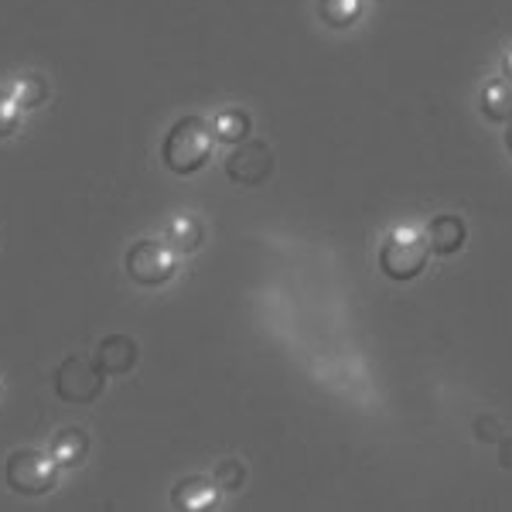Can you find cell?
Instances as JSON below:
<instances>
[{
    "mask_svg": "<svg viewBox=\"0 0 512 512\" xmlns=\"http://www.w3.org/2000/svg\"><path fill=\"white\" fill-rule=\"evenodd\" d=\"M212 123L202 117H181L168 130L161 144V161L168 164L175 175H195L212 158Z\"/></svg>",
    "mask_w": 512,
    "mask_h": 512,
    "instance_id": "6da1fadb",
    "label": "cell"
},
{
    "mask_svg": "<svg viewBox=\"0 0 512 512\" xmlns=\"http://www.w3.org/2000/svg\"><path fill=\"white\" fill-rule=\"evenodd\" d=\"M427 256H431V243L417 229L403 226L386 236V243L379 246V270L390 280H414L424 274Z\"/></svg>",
    "mask_w": 512,
    "mask_h": 512,
    "instance_id": "7a4b0ae2",
    "label": "cell"
},
{
    "mask_svg": "<svg viewBox=\"0 0 512 512\" xmlns=\"http://www.w3.org/2000/svg\"><path fill=\"white\" fill-rule=\"evenodd\" d=\"M4 475L14 492L45 495L55 489V482H59V465H55L52 454L35 451V448H21V451H11Z\"/></svg>",
    "mask_w": 512,
    "mask_h": 512,
    "instance_id": "3957f363",
    "label": "cell"
},
{
    "mask_svg": "<svg viewBox=\"0 0 512 512\" xmlns=\"http://www.w3.org/2000/svg\"><path fill=\"white\" fill-rule=\"evenodd\" d=\"M106 386V373L103 366L86 355H69V359L59 362L55 369V393L62 396L65 403H93Z\"/></svg>",
    "mask_w": 512,
    "mask_h": 512,
    "instance_id": "277c9868",
    "label": "cell"
},
{
    "mask_svg": "<svg viewBox=\"0 0 512 512\" xmlns=\"http://www.w3.org/2000/svg\"><path fill=\"white\" fill-rule=\"evenodd\" d=\"M123 267H127V274L134 284L161 287L175 277V253L168 250V243H158V239H137V243L127 250Z\"/></svg>",
    "mask_w": 512,
    "mask_h": 512,
    "instance_id": "5b68a950",
    "label": "cell"
},
{
    "mask_svg": "<svg viewBox=\"0 0 512 512\" xmlns=\"http://www.w3.org/2000/svg\"><path fill=\"white\" fill-rule=\"evenodd\" d=\"M226 175L243 188L263 185V181L274 175V151H270L263 140H243V144H236L233 151H229Z\"/></svg>",
    "mask_w": 512,
    "mask_h": 512,
    "instance_id": "8992f818",
    "label": "cell"
},
{
    "mask_svg": "<svg viewBox=\"0 0 512 512\" xmlns=\"http://www.w3.org/2000/svg\"><path fill=\"white\" fill-rule=\"evenodd\" d=\"M137 342L130 335H106L103 342L96 345V362L103 366V373L110 376H123L137 366Z\"/></svg>",
    "mask_w": 512,
    "mask_h": 512,
    "instance_id": "52a82bcc",
    "label": "cell"
},
{
    "mask_svg": "<svg viewBox=\"0 0 512 512\" xmlns=\"http://www.w3.org/2000/svg\"><path fill=\"white\" fill-rule=\"evenodd\" d=\"M216 492H219V485L209 482V478H202V475L181 478L175 489H171V506L185 509V512L212 509V506H216Z\"/></svg>",
    "mask_w": 512,
    "mask_h": 512,
    "instance_id": "ba28073f",
    "label": "cell"
},
{
    "mask_svg": "<svg viewBox=\"0 0 512 512\" xmlns=\"http://www.w3.org/2000/svg\"><path fill=\"white\" fill-rule=\"evenodd\" d=\"M465 219L461 216H437L427 222V243H431V253L437 256H454L465 246Z\"/></svg>",
    "mask_w": 512,
    "mask_h": 512,
    "instance_id": "9c48e42d",
    "label": "cell"
},
{
    "mask_svg": "<svg viewBox=\"0 0 512 512\" xmlns=\"http://www.w3.org/2000/svg\"><path fill=\"white\" fill-rule=\"evenodd\" d=\"M89 454V434L86 427H65L52 441V458L59 468H79Z\"/></svg>",
    "mask_w": 512,
    "mask_h": 512,
    "instance_id": "30bf717a",
    "label": "cell"
},
{
    "mask_svg": "<svg viewBox=\"0 0 512 512\" xmlns=\"http://www.w3.org/2000/svg\"><path fill=\"white\" fill-rule=\"evenodd\" d=\"M482 113L492 123H512V82L492 79L482 89Z\"/></svg>",
    "mask_w": 512,
    "mask_h": 512,
    "instance_id": "8fae6325",
    "label": "cell"
},
{
    "mask_svg": "<svg viewBox=\"0 0 512 512\" xmlns=\"http://www.w3.org/2000/svg\"><path fill=\"white\" fill-rule=\"evenodd\" d=\"M202 222H198L195 216H178L171 219L168 233H164V243H168L171 253H195L198 246H202Z\"/></svg>",
    "mask_w": 512,
    "mask_h": 512,
    "instance_id": "7c38bea8",
    "label": "cell"
},
{
    "mask_svg": "<svg viewBox=\"0 0 512 512\" xmlns=\"http://www.w3.org/2000/svg\"><path fill=\"white\" fill-rule=\"evenodd\" d=\"M250 113L246 110H236V106H229V110H219L216 120H212V134L219 140H226V144H243L246 137H250Z\"/></svg>",
    "mask_w": 512,
    "mask_h": 512,
    "instance_id": "4fadbf2b",
    "label": "cell"
},
{
    "mask_svg": "<svg viewBox=\"0 0 512 512\" xmlns=\"http://www.w3.org/2000/svg\"><path fill=\"white\" fill-rule=\"evenodd\" d=\"M318 14L335 31L352 28L362 18V0H318Z\"/></svg>",
    "mask_w": 512,
    "mask_h": 512,
    "instance_id": "5bb4252c",
    "label": "cell"
},
{
    "mask_svg": "<svg viewBox=\"0 0 512 512\" xmlns=\"http://www.w3.org/2000/svg\"><path fill=\"white\" fill-rule=\"evenodd\" d=\"M11 96H14V103H18L21 110H35V106H41L48 99V82L31 72V76L14 79Z\"/></svg>",
    "mask_w": 512,
    "mask_h": 512,
    "instance_id": "9a60e30c",
    "label": "cell"
},
{
    "mask_svg": "<svg viewBox=\"0 0 512 512\" xmlns=\"http://www.w3.org/2000/svg\"><path fill=\"white\" fill-rule=\"evenodd\" d=\"M212 482L219 485V492H239L246 482V465L243 461H222L216 475H212Z\"/></svg>",
    "mask_w": 512,
    "mask_h": 512,
    "instance_id": "2e32d148",
    "label": "cell"
},
{
    "mask_svg": "<svg viewBox=\"0 0 512 512\" xmlns=\"http://www.w3.org/2000/svg\"><path fill=\"white\" fill-rule=\"evenodd\" d=\"M21 123V106L14 103L11 93H0V140L11 137Z\"/></svg>",
    "mask_w": 512,
    "mask_h": 512,
    "instance_id": "e0dca14e",
    "label": "cell"
},
{
    "mask_svg": "<svg viewBox=\"0 0 512 512\" xmlns=\"http://www.w3.org/2000/svg\"><path fill=\"white\" fill-rule=\"evenodd\" d=\"M475 437L482 444H495V441H502V420L499 417H492V414H485V417H478L475 420Z\"/></svg>",
    "mask_w": 512,
    "mask_h": 512,
    "instance_id": "ac0fdd59",
    "label": "cell"
},
{
    "mask_svg": "<svg viewBox=\"0 0 512 512\" xmlns=\"http://www.w3.org/2000/svg\"><path fill=\"white\" fill-rule=\"evenodd\" d=\"M499 465H502V468H509V472H512V434H506V437L499 441Z\"/></svg>",
    "mask_w": 512,
    "mask_h": 512,
    "instance_id": "d6986e66",
    "label": "cell"
},
{
    "mask_svg": "<svg viewBox=\"0 0 512 512\" xmlns=\"http://www.w3.org/2000/svg\"><path fill=\"white\" fill-rule=\"evenodd\" d=\"M502 69H506V79L512 82V48H509L506 55H502Z\"/></svg>",
    "mask_w": 512,
    "mask_h": 512,
    "instance_id": "ffe728a7",
    "label": "cell"
},
{
    "mask_svg": "<svg viewBox=\"0 0 512 512\" xmlns=\"http://www.w3.org/2000/svg\"><path fill=\"white\" fill-rule=\"evenodd\" d=\"M506 147H509V154H512V123H509V130H506Z\"/></svg>",
    "mask_w": 512,
    "mask_h": 512,
    "instance_id": "44dd1931",
    "label": "cell"
}]
</instances>
